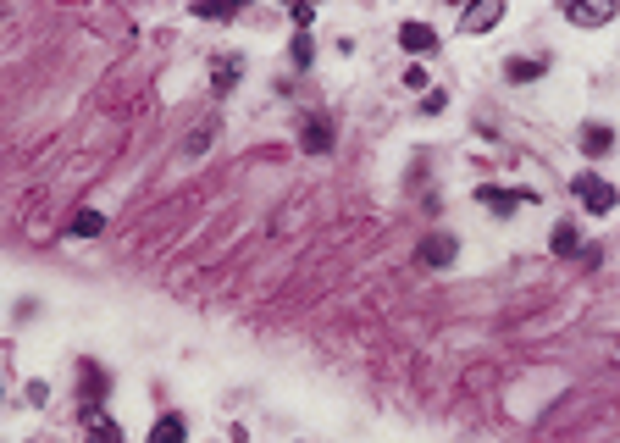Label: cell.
<instances>
[{"instance_id": "8fae6325", "label": "cell", "mask_w": 620, "mask_h": 443, "mask_svg": "<svg viewBox=\"0 0 620 443\" xmlns=\"http://www.w3.org/2000/svg\"><path fill=\"white\" fill-rule=\"evenodd\" d=\"M549 250L560 255V261H571V255L582 250V228H576V222H554V239H549Z\"/></svg>"}, {"instance_id": "ac0fdd59", "label": "cell", "mask_w": 620, "mask_h": 443, "mask_svg": "<svg viewBox=\"0 0 620 443\" xmlns=\"http://www.w3.org/2000/svg\"><path fill=\"white\" fill-rule=\"evenodd\" d=\"M443 106H449V95H427V100H421V111H427V117H438Z\"/></svg>"}, {"instance_id": "8992f818", "label": "cell", "mask_w": 620, "mask_h": 443, "mask_svg": "<svg viewBox=\"0 0 620 443\" xmlns=\"http://www.w3.org/2000/svg\"><path fill=\"white\" fill-rule=\"evenodd\" d=\"M499 17H504L499 0H482V6H471V12L460 17V28L465 34H488V28H499Z\"/></svg>"}, {"instance_id": "9c48e42d", "label": "cell", "mask_w": 620, "mask_h": 443, "mask_svg": "<svg viewBox=\"0 0 620 443\" xmlns=\"http://www.w3.org/2000/svg\"><path fill=\"white\" fill-rule=\"evenodd\" d=\"M299 144H305L310 156H327V150H333V128H327L322 117H310L305 128H299Z\"/></svg>"}, {"instance_id": "6da1fadb", "label": "cell", "mask_w": 620, "mask_h": 443, "mask_svg": "<svg viewBox=\"0 0 620 443\" xmlns=\"http://www.w3.org/2000/svg\"><path fill=\"white\" fill-rule=\"evenodd\" d=\"M571 189H576V200H582L593 216H609V211L620 205V189H615L609 178H598V172H576Z\"/></svg>"}, {"instance_id": "5b68a950", "label": "cell", "mask_w": 620, "mask_h": 443, "mask_svg": "<svg viewBox=\"0 0 620 443\" xmlns=\"http://www.w3.org/2000/svg\"><path fill=\"white\" fill-rule=\"evenodd\" d=\"M84 438H89V443H122V427L106 416V405H100V410H84Z\"/></svg>"}, {"instance_id": "2e32d148", "label": "cell", "mask_w": 620, "mask_h": 443, "mask_svg": "<svg viewBox=\"0 0 620 443\" xmlns=\"http://www.w3.org/2000/svg\"><path fill=\"white\" fill-rule=\"evenodd\" d=\"M194 17H205V23H233L239 6H216V0H205V6H194Z\"/></svg>"}, {"instance_id": "30bf717a", "label": "cell", "mask_w": 620, "mask_h": 443, "mask_svg": "<svg viewBox=\"0 0 620 443\" xmlns=\"http://www.w3.org/2000/svg\"><path fill=\"white\" fill-rule=\"evenodd\" d=\"M416 261L421 266H449L454 261V239H449V233H432V239L416 250Z\"/></svg>"}, {"instance_id": "4fadbf2b", "label": "cell", "mask_w": 620, "mask_h": 443, "mask_svg": "<svg viewBox=\"0 0 620 443\" xmlns=\"http://www.w3.org/2000/svg\"><path fill=\"white\" fill-rule=\"evenodd\" d=\"M150 443H189V421H183V416H161L150 427Z\"/></svg>"}, {"instance_id": "7a4b0ae2", "label": "cell", "mask_w": 620, "mask_h": 443, "mask_svg": "<svg viewBox=\"0 0 620 443\" xmlns=\"http://www.w3.org/2000/svg\"><path fill=\"white\" fill-rule=\"evenodd\" d=\"M565 23L604 28V23H615V6H609V0H571V6H565Z\"/></svg>"}, {"instance_id": "e0dca14e", "label": "cell", "mask_w": 620, "mask_h": 443, "mask_svg": "<svg viewBox=\"0 0 620 443\" xmlns=\"http://www.w3.org/2000/svg\"><path fill=\"white\" fill-rule=\"evenodd\" d=\"M288 56H294V67H310V56H316V45H310V34H299L294 45H288Z\"/></svg>"}, {"instance_id": "277c9868", "label": "cell", "mask_w": 620, "mask_h": 443, "mask_svg": "<svg viewBox=\"0 0 620 443\" xmlns=\"http://www.w3.org/2000/svg\"><path fill=\"white\" fill-rule=\"evenodd\" d=\"M477 200H482V205H488V211H499V216H510V211H515V205H526V200H532V205H537V194H532V189H477Z\"/></svg>"}, {"instance_id": "52a82bcc", "label": "cell", "mask_w": 620, "mask_h": 443, "mask_svg": "<svg viewBox=\"0 0 620 443\" xmlns=\"http://www.w3.org/2000/svg\"><path fill=\"white\" fill-rule=\"evenodd\" d=\"M399 45H405L410 56H432V50H438V34H432L427 23H405L399 28Z\"/></svg>"}, {"instance_id": "ba28073f", "label": "cell", "mask_w": 620, "mask_h": 443, "mask_svg": "<svg viewBox=\"0 0 620 443\" xmlns=\"http://www.w3.org/2000/svg\"><path fill=\"white\" fill-rule=\"evenodd\" d=\"M543 72H549V61H543V56H515V61H504V78H510V84H537Z\"/></svg>"}, {"instance_id": "3957f363", "label": "cell", "mask_w": 620, "mask_h": 443, "mask_svg": "<svg viewBox=\"0 0 620 443\" xmlns=\"http://www.w3.org/2000/svg\"><path fill=\"white\" fill-rule=\"evenodd\" d=\"M78 394H84V410L106 405V372H100L95 360H84V366H78Z\"/></svg>"}, {"instance_id": "7c38bea8", "label": "cell", "mask_w": 620, "mask_h": 443, "mask_svg": "<svg viewBox=\"0 0 620 443\" xmlns=\"http://www.w3.org/2000/svg\"><path fill=\"white\" fill-rule=\"evenodd\" d=\"M582 150H587V156H609V150H615V128L587 122V128H582Z\"/></svg>"}, {"instance_id": "9a60e30c", "label": "cell", "mask_w": 620, "mask_h": 443, "mask_svg": "<svg viewBox=\"0 0 620 443\" xmlns=\"http://www.w3.org/2000/svg\"><path fill=\"white\" fill-rule=\"evenodd\" d=\"M100 228H106V216H100V211H78V216H72V239H95V233Z\"/></svg>"}, {"instance_id": "5bb4252c", "label": "cell", "mask_w": 620, "mask_h": 443, "mask_svg": "<svg viewBox=\"0 0 620 443\" xmlns=\"http://www.w3.org/2000/svg\"><path fill=\"white\" fill-rule=\"evenodd\" d=\"M239 72H244V61H239V56H233V61H216V72H211L216 95H227V89L239 84Z\"/></svg>"}]
</instances>
